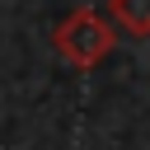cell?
I'll return each instance as SVG.
<instances>
[{
  "label": "cell",
  "mask_w": 150,
  "mask_h": 150,
  "mask_svg": "<svg viewBox=\"0 0 150 150\" xmlns=\"http://www.w3.org/2000/svg\"><path fill=\"white\" fill-rule=\"evenodd\" d=\"M108 14L131 38H145L150 33V0H108Z\"/></svg>",
  "instance_id": "obj_2"
},
{
  "label": "cell",
  "mask_w": 150,
  "mask_h": 150,
  "mask_svg": "<svg viewBox=\"0 0 150 150\" xmlns=\"http://www.w3.org/2000/svg\"><path fill=\"white\" fill-rule=\"evenodd\" d=\"M112 42H117V33H112V23H108L98 9H75V14H66V19L56 23V33H52L56 56H61L66 66H75V70H94V66L112 52Z\"/></svg>",
  "instance_id": "obj_1"
}]
</instances>
